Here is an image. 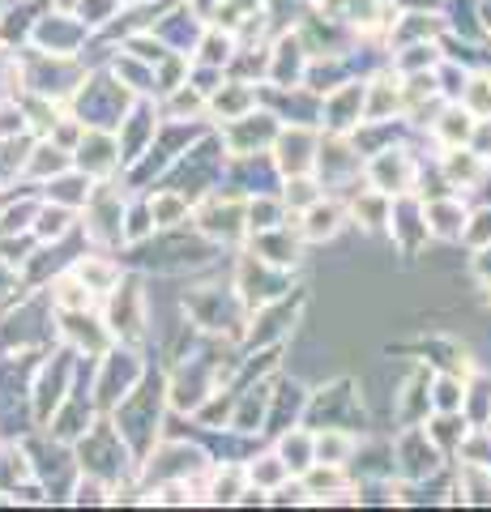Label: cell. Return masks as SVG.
<instances>
[{
  "instance_id": "obj_41",
  "label": "cell",
  "mask_w": 491,
  "mask_h": 512,
  "mask_svg": "<svg viewBox=\"0 0 491 512\" xmlns=\"http://www.w3.org/2000/svg\"><path fill=\"white\" fill-rule=\"evenodd\" d=\"M462 244H470V248L491 244V205H470V218H466Z\"/></svg>"
},
{
  "instance_id": "obj_25",
  "label": "cell",
  "mask_w": 491,
  "mask_h": 512,
  "mask_svg": "<svg viewBox=\"0 0 491 512\" xmlns=\"http://www.w3.org/2000/svg\"><path fill=\"white\" fill-rule=\"evenodd\" d=\"M436 167H440V175H445V184L453 192H466L470 184H479L487 175V158H479L470 146H449V150L436 154Z\"/></svg>"
},
{
  "instance_id": "obj_26",
  "label": "cell",
  "mask_w": 491,
  "mask_h": 512,
  "mask_svg": "<svg viewBox=\"0 0 491 512\" xmlns=\"http://www.w3.org/2000/svg\"><path fill=\"white\" fill-rule=\"evenodd\" d=\"M474 133V116L462 103H445L436 111V120L427 124V137L436 141V150H449V146H466Z\"/></svg>"
},
{
  "instance_id": "obj_21",
  "label": "cell",
  "mask_w": 491,
  "mask_h": 512,
  "mask_svg": "<svg viewBox=\"0 0 491 512\" xmlns=\"http://www.w3.org/2000/svg\"><path fill=\"white\" fill-rule=\"evenodd\" d=\"M419 201H423V197H419ZM466 218H470V205H466L462 197H457V192H445V197L423 201L427 239H436V244H462Z\"/></svg>"
},
{
  "instance_id": "obj_4",
  "label": "cell",
  "mask_w": 491,
  "mask_h": 512,
  "mask_svg": "<svg viewBox=\"0 0 491 512\" xmlns=\"http://www.w3.org/2000/svg\"><path fill=\"white\" fill-rule=\"evenodd\" d=\"M304 427H359L363 431V397H359V380L338 376L321 384V389H308V406H304Z\"/></svg>"
},
{
  "instance_id": "obj_32",
  "label": "cell",
  "mask_w": 491,
  "mask_h": 512,
  "mask_svg": "<svg viewBox=\"0 0 491 512\" xmlns=\"http://www.w3.org/2000/svg\"><path fill=\"white\" fill-rule=\"evenodd\" d=\"M90 188L94 180L86 171H77V167H65L60 175H52L47 180V201H56V205H69V210H82L86 197H90Z\"/></svg>"
},
{
  "instance_id": "obj_31",
  "label": "cell",
  "mask_w": 491,
  "mask_h": 512,
  "mask_svg": "<svg viewBox=\"0 0 491 512\" xmlns=\"http://www.w3.org/2000/svg\"><path fill=\"white\" fill-rule=\"evenodd\" d=\"M69 274L82 278L94 295H107L120 282V261H112V256H103V252H90V256H77Z\"/></svg>"
},
{
  "instance_id": "obj_47",
  "label": "cell",
  "mask_w": 491,
  "mask_h": 512,
  "mask_svg": "<svg viewBox=\"0 0 491 512\" xmlns=\"http://www.w3.org/2000/svg\"><path fill=\"white\" fill-rule=\"evenodd\" d=\"M487 171H491V158H487Z\"/></svg>"
},
{
  "instance_id": "obj_10",
  "label": "cell",
  "mask_w": 491,
  "mask_h": 512,
  "mask_svg": "<svg viewBox=\"0 0 491 512\" xmlns=\"http://www.w3.org/2000/svg\"><path fill=\"white\" fill-rule=\"evenodd\" d=\"M103 325L124 346L141 342V333H146V291H141V278H124L120 274V282L107 291V316H103Z\"/></svg>"
},
{
  "instance_id": "obj_7",
  "label": "cell",
  "mask_w": 491,
  "mask_h": 512,
  "mask_svg": "<svg viewBox=\"0 0 491 512\" xmlns=\"http://www.w3.org/2000/svg\"><path fill=\"white\" fill-rule=\"evenodd\" d=\"M415 180H419V154L410 150L406 141H393V146L363 158V184L385 192V197H406V192H415Z\"/></svg>"
},
{
  "instance_id": "obj_9",
  "label": "cell",
  "mask_w": 491,
  "mask_h": 512,
  "mask_svg": "<svg viewBox=\"0 0 491 512\" xmlns=\"http://www.w3.org/2000/svg\"><path fill=\"white\" fill-rule=\"evenodd\" d=\"M316 13H325L329 22H338L342 30H351L355 39H376L385 43V30L393 22L389 0H312Z\"/></svg>"
},
{
  "instance_id": "obj_1",
  "label": "cell",
  "mask_w": 491,
  "mask_h": 512,
  "mask_svg": "<svg viewBox=\"0 0 491 512\" xmlns=\"http://www.w3.org/2000/svg\"><path fill=\"white\" fill-rule=\"evenodd\" d=\"M163 406H167V380L163 376H141L133 384V393L124 397V402L116 406V431L120 440L129 444L133 461L141 466V457L154 448L158 440V423H163Z\"/></svg>"
},
{
  "instance_id": "obj_27",
  "label": "cell",
  "mask_w": 491,
  "mask_h": 512,
  "mask_svg": "<svg viewBox=\"0 0 491 512\" xmlns=\"http://www.w3.org/2000/svg\"><path fill=\"white\" fill-rule=\"evenodd\" d=\"M269 448H274L278 461H282V466H287L295 478L316 461V457H312V427H304V423H295V427H287V431H278V436H269Z\"/></svg>"
},
{
  "instance_id": "obj_38",
  "label": "cell",
  "mask_w": 491,
  "mask_h": 512,
  "mask_svg": "<svg viewBox=\"0 0 491 512\" xmlns=\"http://www.w3.org/2000/svg\"><path fill=\"white\" fill-rule=\"evenodd\" d=\"M462 103L474 120H491V64L487 69H470L466 77V90H462Z\"/></svg>"
},
{
  "instance_id": "obj_12",
  "label": "cell",
  "mask_w": 491,
  "mask_h": 512,
  "mask_svg": "<svg viewBox=\"0 0 491 512\" xmlns=\"http://www.w3.org/2000/svg\"><path fill=\"white\" fill-rule=\"evenodd\" d=\"M278 128L282 124H278L274 111H265L257 103L248 116L218 124L214 133H218V141H223L227 154H269V146H274V137H278Z\"/></svg>"
},
{
  "instance_id": "obj_42",
  "label": "cell",
  "mask_w": 491,
  "mask_h": 512,
  "mask_svg": "<svg viewBox=\"0 0 491 512\" xmlns=\"http://www.w3.org/2000/svg\"><path fill=\"white\" fill-rule=\"evenodd\" d=\"M470 278L479 282L483 291L491 286V244H479V248L470 252Z\"/></svg>"
},
{
  "instance_id": "obj_28",
  "label": "cell",
  "mask_w": 491,
  "mask_h": 512,
  "mask_svg": "<svg viewBox=\"0 0 491 512\" xmlns=\"http://www.w3.org/2000/svg\"><path fill=\"white\" fill-rule=\"evenodd\" d=\"M146 210H150V222H154V231H171V227H184L188 222V210H193V201L184 197V192L176 188H154L146 192Z\"/></svg>"
},
{
  "instance_id": "obj_13",
  "label": "cell",
  "mask_w": 491,
  "mask_h": 512,
  "mask_svg": "<svg viewBox=\"0 0 491 512\" xmlns=\"http://www.w3.org/2000/svg\"><path fill=\"white\" fill-rule=\"evenodd\" d=\"M86 239H94L99 248H116L124 244V201L112 184H94L86 197Z\"/></svg>"
},
{
  "instance_id": "obj_35",
  "label": "cell",
  "mask_w": 491,
  "mask_h": 512,
  "mask_svg": "<svg viewBox=\"0 0 491 512\" xmlns=\"http://www.w3.org/2000/svg\"><path fill=\"white\" fill-rule=\"evenodd\" d=\"M278 197H282V205H287L291 214H299V210H308L316 197H325V188H321V180H316L312 171H304V175H282Z\"/></svg>"
},
{
  "instance_id": "obj_23",
  "label": "cell",
  "mask_w": 491,
  "mask_h": 512,
  "mask_svg": "<svg viewBox=\"0 0 491 512\" xmlns=\"http://www.w3.org/2000/svg\"><path fill=\"white\" fill-rule=\"evenodd\" d=\"M427 384H432V367L415 359L410 376L402 380V389L393 393V414H398L402 427H423V419L432 414V397H427Z\"/></svg>"
},
{
  "instance_id": "obj_29",
  "label": "cell",
  "mask_w": 491,
  "mask_h": 512,
  "mask_svg": "<svg viewBox=\"0 0 491 512\" xmlns=\"http://www.w3.org/2000/svg\"><path fill=\"white\" fill-rule=\"evenodd\" d=\"M355 448H359V431H351V427H316L312 431V457L316 461L346 466Z\"/></svg>"
},
{
  "instance_id": "obj_45",
  "label": "cell",
  "mask_w": 491,
  "mask_h": 512,
  "mask_svg": "<svg viewBox=\"0 0 491 512\" xmlns=\"http://www.w3.org/2000/svg\"><path fill=\"white\" fill-rule=\"evenodd\" d=\"M479 22H483V35L491 39V0H479Z\"/></svg>"
},
{
  "instance_id": "obj_14",
  "label": "cell",
  "mask_w": 491,
  "mask_h": 512,
  "mask_svg": "<svg viewBox=\"0 0 491 512\" xmlns=\"http://www.w3.org/2000/svg\"><path fill=\"white\" fill-rule=\"evenodd\" d=\"M146 376V363H141L133 350H103V363H99V384H94V393H99L103 410H116L124 397L133 393V384Z\"/></svg>"
},
{
  "instance_id": "obj_15",
  "label": "cell",
  "mask_w": 491,
  "mask_h": 512,
  "mask_svg": "<svg viewBox=\"0 0 491 512\" xmlns=\"http://www.w3.org/2000/svg\"><path fill=\"white\" fill-rule=\"evenodd\" d=\"M316 141H321V128L312 124H282L274 146H269V158H274L278 175H304L316 163Z\"/></svg>"
},
{
  "instance_id": "obj_48",
  "label": "cell",
  "mask_w": 491,
  "mask_h": 512,
  "mask_svg": "<svg viewBox=\"0 0 491 512\" xmlns=\"http://www.w3.org/2000/svg\"><path fill=\"white\" fill-rule=\"evenodd\" d=\"M487 299H491V286H487Z\"/></svg>"
},
{
  "instance_id": "obj_18",
  "label": "cell",
  "mask_w": 491,
  "mask_h": 512,
  "mask_svg": "<svg viewBox=\"0 0 491 512\" xmlns=\"http://www.w3.org/2000/svg\"><path fill=\"white\" fill-rule=\"evenodd\" d=\"M73 163L77 171H86L90 180H112L120 171V146L112 128H86L73 146Z\"/></svg>"
},
{
  "instance_id": "obj_33",
  "label": "cell",
  "mask_w": 491,
  "mask_h": 512,
  "mask_svg": "<svg viewBox=\"0 0 491 512\" xmlns=\"http://www.w3.org/2000/svg\"><path fill=\"white\" fill-rule=\"evenodd\" d=\"M282 222H287V205H282L278 192H257V197H244V227H248V235L282 227Z\"/></svg>"
},
{
  "instance_id": "obj_2",
  "label": "cell",
  "mask_w": 491,
  "mask_h": 512,
  "mask_svg": "<svg viewBox=\"0 0 491 512\" xmlns=\"http://www.w3.org/2000/svg\"><path fill=\"white\" fill-rule=\"evenodd\" d=\"M184 316H188L193 329L240 346L248 308H244V299L235 295V286L227 282V286H197V291H188L184 295Z\"/></svg>"
},
{
  "instance_id": "obj_44",
  "label": "cell",
  "mask_w": 491,
  "mask_h": 512,
  "mask_svg": "<svg viewBox=\"0 0 491 512\" xmlns=\"http://www.w3.org/2000/svg\"><path fill=\"white\" fill-rule=\"evenodd\" d=\"M466 146L479 158H491V120H474V133H470Z\"/></svg>"
},
{
  "instance_id": "obj_46",
  "label": "cell",
  "mask_w": 491,
  "mask_h": 512,
  "mask_svg": "<svg viewBox=\"0 0 491 512\" xmlns=\"http://www.w3.org/2000/svg\"><path fill=\"white\" fill-rule=\"evenodd\" d=\"M56 5H60V9H69V13H73V9H77V0H56Z\"/></svg>"
},
{
  "instance_id": "obj_40",
  "label": "cell",
  "mask_w": 491,
  "mask_h": 512,
  "mask_svg": "<svg viewBox=\"0 0 491 512\" xmlns=\"http://www.w3.org/2000/svg\"><path fill=\"white\" fill-rule=\"evenodd\" d=\"M65 167H73V158H69V150H60L56 141L52 146H35V154H30V163H26V171L39 175V180H52V175H60Z\"/></svg>"
},
{
  "instance_id": "obj_11",
  "label": "cell",
  "mask_w": 491,
  "mask_h": 512,
  "mask_svg": "<svg viewBox=\"0 0 491 512\" xmlns=\"http://www.w3.org/2000/svg\"><path fill=\"white\" fill-rule=\"evenodd\" d=\"M449 470V457L432 444L423 427H402L398 440H393V474L406 478V483H419V478H436Z\"/></svg>"
},
{
  "instance_id": "obj_24",
  "label": "cell",
  "mask_w": 491,
  "mask_h": 512,
  "mask_svg": "<svg viewBox=\"0 0 491 512\" xmlns=\"http://www.w3.org/2000/svg\"><path fill=\"white\" fill-rule=\"evenodd\" d=\"M252 107H257V86L240 82V77H223V86H218L210 99H205V120L218 128V124H227V120L248 116Z\"/></svg>"
},
{
  "instance_id": "obj_3",
  "label": "cell",
  "mask_w": 491,
  "mask_h": 512,
  "mask_svg": "<svg viewBox=\"0 0 491 512\" xmlns=\"http://www.w3.org/2000/svg\"><path fill=\"white\" fill-rule=\"evenodd\" d=\"M188 222H193L197 235H205L218 248H235V244H244V235H248V227H244V197H231V192H223V188L197 197L193 210H188Z\"/></svg>"
},
{
  "instance_id": "obj_16",
  "label": "cell",
  "mask_w": 491,
  "mask_h": 512,
  "mask_svg": "<svg viewBox=\"0 0 491 512\" xmlns=\"http://www.w3.org/2000/svg\"><path fill=\"white\" fill-rule=\"evenodd\" d=\"M385 235L393 239V248H398L406 261H410V256H419V248L427 244V222H423V201L415 197V192L389 201V227H385Z\"/></svg>"
},
{
  "instance_id": "obj_20",
  "label": "cell",
  "mask_w": 491,
  "mask_h": 512,
  "mask_svg": "<svg viewBox=\"0 0 491 512\" xmlns=\"http://www.w3.org/2000/svg\"><path fill=\"white\" fill-rule=\"evenodd\" d=\"M363 120V77L334 86L329 94H321V133H351Z\"/></svg>"
},
{
  "instance_id": "obj_36",
  "label": "cell",
  "mask_w": 491,
  "mask_h": 512,
  "mask_svg": "<svg viewBox=\"0 0 491 512\" xmlns=\"http://www.w3.org/2000/svg\"><path fill=\"white\" fill-rule=\"evenodd\" d=\"M163 99H167L163 111H167L171 120H205V94L193 82H188V77H184L176 90H167Z\"/></svg>"
},
{
  "instance_id": "obj_37",
  "label": "cell",
  "mask_w": 491,
  "mask_h": 512,
  "mask_svg": "<svg viewBox=\"0 0 491 512\" xmlns=\"http://www.w3.org/2000/svg\"><path fill=\"white\" fill-rule=\"evenodd\" d=\"M94 295L90 286L82 278H73V274H60L56 286H52V303H56V312H90L94 308Z\"/></svg>"
},
{
  "instance_id": "obj_5",
  "label": "cell",
  "mask_w": 491,
  "mask_h": 512,
  "mask_svg": "<svg viewBox=\"0 0 491 512\" xmlns=\"http://www.w3.org/2000/svg\"><path fill=\"white\" fill-rule=\"evenodd\" d=\"M304 316V286H295L282 299L274 303H261L252 308L248 320H244V338H240V350H261V346H287L295 320Z\"/></svg>"
},
{
  "instance_id": "obj_34",
  "label": "cell",
  "mask_w": 491,
  "mask_h": 512,
  "mask_svg": "<svg viewBox=\"0 0 491 512\" xmlns=\"http://www.w3.org/2000/svg\"><path fill=\"white\" fill-rule=\"evenodd\" d=\"M462 414H466V423H470V427H487V419H491V376L479 372V367H474V372L466 376Z\"/></svg>"
},
{
  "instance_id": "obj_19",
  "label": "cell",
  "mask_w": 491,
  "mask_h": 512,
  "mask_svg": "<svg viewBox=\"0 0 491 512\" xmlns=\"http://www.w3.org/2000/svg\"><path fill=\"white\" fill-rule=\"evenodd\" d=\"M304 406H308V384L291 380V376H274L269 380V414H265V440L287 431L295 423H304Z\"/></svg>"
},
{
  "instance_id": "obj_8",
  "label": "cell",
  "mask_w": 491,
  "mask_h": 512,
  "mask_svg": "<svg viewBox=\"0 0 491 512\" xmlns=\"http://www.w3.org/2000/svg\"><path fill=\"white\" fill-rule=\"evenodd\" d=\"M312 175L321 180L325 192H342L363 180V154L351 146V137L342 133H321L316 141V163H312Z\"/></svg>"
},
{
  "instance_id": "obj_39",
  "label": "cell",
  "mask_w": 491,
  "mask_h": 512,
  "mask_svg": "<svg viewBox=\"0 0 491 512\" xmlns=\"http://www.w3.org/2000/svg\"><path fill=\"white\" fill-rule=\"evenodd\" d=\"M69 231H73V210L69 205H56V201L35 205V239H60Z\"/></svg>"
},
{
  "instance_id": "obj_6",
  "label": "cell",
  "mask_w": 491,
  "mask_h": 512,
  "mask_svg": "<svg viewBox=\"0 0 491 512\" xmlns=\"http://www.w3.org/2000/svg\"><path fill=\"white\" fill-rule=\"evenodd\" d=\"M231 286H235V295L244 299V308L252 312V308H261V303H274L287 291H295V269H278V265H269L244 248L240 261H235Z\"/></svg>"
},
{
  "instance_id": "obj_17",
  "label": "cell",
  "mask_w": 491,
  "mask_h": 512,
  "mask_svg": "<svg viewBox=\"0 0 491 512\" xmlns=\"http://www.w3.org/2000/svg\"><path fill=\"white\" fill-rule=\"evenodd\" d=\"M308 47L299 39V30H278L269 39V73H265V86H299L304 82V69H308Z\"/></svg>"
},
{
  "instance_id": "obj_30",
  "label": "cell",
  "mask_w": 491,
  "mask_h": 512,
  "mask_svg": "<svg viewBox=\"0 0 491 512\" xmlns=\"http://www.w3.org/2000/svg\"><path fill=\"white\" fill-rule=\"evenodd\" d=\"M240 470H244V483H252V487H261L265 495L274 491L278 483H287L291 478V470L278 461V453L274 448H257V453H248L244 461H240Z\"/></svg>"
},
{
  "instance_id": "obj_43",
  "label": "cell",
  "mask_w": 491,
  "mask_h": 512,
  "mask_svg": "<svg viewBox=\"0 0 491 512\" xmlns=\"http://www.w3.org/2000/svg\"><path fill=\"white\" fill-rule=\"evenodd\" d=\"M22 120H26V111L18 103H0V137H18L26 128Z\"/></svg>"
},
{
  "instance_id": "obj_22",
  "label": "cell",
  "mask_w": 491,
  "mask_h": 512,
  "mask_svg": "<svg viewBox=\"0 0 491 512\" xmlns=\"http://www.w3.org/2000/svg\"><path fill=\"white\" fill-rule=\"evenodd\" d=\"M244 248L252 256H261V261L278 265V269H299V261H304V239H299V231H291L287 222L282 227H269V231H252L244 239Z\"/></svg>"
}]
</instances>
